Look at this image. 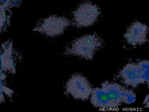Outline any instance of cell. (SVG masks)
<instances>
[{"instance_id": "obj_14", "label": "cell", "mask_w": 149, "mask_h": 112, "mask_svg": "<svg viewBox=\"0 0 149 112\" xmlns=\"http://www.w3.org/2000/svg\"><path fill=\"white\" fill-rule=\"evenodd\" d=\"M20 3V0H12V6H16L19 5Z\"/></svg>"}, {"instance_id": "obj_4", "label": "cell", "mask_w": 149, "mask_h": 112, "mask_svg": "<svg viewBox=\"0 0 149 112\" xmlns=\"http://www.w3.org/2000/svg\"><path fill=\"white\" fill-rule=\"evenodd\" d=\"M92 90L88 80L80 74H73L65 85V93L75 99H87L91 96Z\"/></svg>"}, {"instance_id": "obj_7", "label": "cell", "mask_w": 149, "mask_h": 112, "mask_svg": "<svg viewBox=\"0 0 149 112\" xmlns=\"http://www.w3.org/2000/svg\"><path fill=\"white\" fill-rule=\"evenodd\" d=\"M12 40L2 43L0 49V69L12 74L16 72V60Z\"/></svg>"}, {"instance_id": "obj_8", "label": "cell", "mask_w": 149, "mask_h": 112, "mask_svg": "<svg viewBox=\"0 0 149 112\" xmlns=\"http://www.w3.org/2000/svg\"><path fill=\"white\" fill-rule=\"evenodd\" d=\"M147 32L148 27L146 24L139 22H134L128 27L124 37L129 44L139 45L147 41Z\"/></svg>"}, {"instance_id": "obj_11", "label": "cell", "mask_w": 149, "mask_h": 112, "mask_svg": "<svg viewBox=\"0 0 149 112\" xmlns=\"http://www.w3.org/2000/svg\"><path fill=\"white\" fill-rule=\"evenodd\" d=\"M1 88L3 92V93L6 94L9 97H12L13 94V90L9 89L8 87H7L6 85H5L3 83L1 85Z\"/></svg>"}, {"instance_id": "obj_12", "label": "cell", "mask_w": 149, "mask_h": 112, "mask_svg": "<svg viewBox=\"0 0 149 112\" xmlns=\"http://www.w3.org/2000/svg\"><path fill=\"white\" fill-rule=\"evenodd\" d=\"M6 78V75L5 72L0 69V84L3 83V82L5 80Z\"/></svg>"}, {"instance_id": "obj_9", "label": "cell", "mask_w": 149, "mask_h": 112, "mask_svg": "<svg viewBox=\"0 0 149 112\" xmlns=\"http://www.w3.org/2000/svg\"><path fill=\"white\" fill-rule=\"evenodd\" d=\"M90 100L91 104L97 107L102 108H116L107 93L102 88L93 89Z\"/></svg>"}, {"instance_id": "obj_1", "label": "cell", "mask_w": 149, "mask_h": 112, "mask_svg": "<svg viewBox=\"0 0 149 112\" xmlns=\"http://www.w3.org/2000/svg\"><path fill=\"white\" fill-rule=\"evenodd\" d=\"M102 45V40L98 35L87 34L74 40L66 47L65 54L92 60L94 53Z\"/></svg>"}, {"instance_id": "obj_13", "label": "cell", "mask_w": 149, "mask_h": 112, "mask_svg": "<svg viewBox=\"0 0 149 112\" xmlns=\"http://www.w3.org/2000/svg\"><path fill=\"white\" fill-rule=\"evenodd\" d=\"M3 84V83H2ZM2 84H0V103H3L5 102V97H4V93L1 88Z\"/></svg>"}, {"instance_id": "obj_10", "label": "cell", "mask_w": 149, "mask_h": 112, "mask_svg": "<svg viewBox=\"0 0 149 112\" xmlns=\"http://www.w3.org/2000/svg\"><path fill=\"white\" fill-rule=\"evenodd\" d=\"M11 8L0 4V33L5 31L10 23Z\"/></svg>"}, {"instance_id": "obj_2", "label": "cell", "mask_w": 149, "mask_h": 112, "mask_svg": "<svg viewBox=\"0 0 149 112\" xmlns=\"http://www.w3.org/2000/svg\"><path fill=\"white\" fill-rule=\"evenodd\" d=\"M100 14L99 8L96 5L88 1L84 2L73 11L72 23L79 28L90 26L97 21Z\"/></svg>"}, {"instance_id": "obj_5", "label": "cell", "mask_w": 149, "mask_h": 112, "mask_svg": "<svg viewBox=\"0 0 149 112\" xmlns=\"http://www.w3.org/2000/svg\"><path fill=\"white\" fill-rule=\"evenodd\" d=\"M101 88L107 93L116 108L122 103L130 104L136 100V94L131 90L126 89L116 83L104 82Z\"/></svg>"}, {"instance_id": "obj_3", "label": "cell", "mask_w": 149, "mask_h": 112, "mask_svg": "<svg viewBox=\"0 0 149 112\" xmlns=\"http://www.w3.org/2000/svg\"><path fill=\"white\" fill-rule=\"evenodd\" d=\"M70 24V21L64 16L52 15L40 20L33 30L54 37L63 34Z\"/></svg>"}, {"instance_id": "obj_6", "label": "cell", "mask_w": 149, "mask_h": 112, "mask_svg": "<svg viewBox=\"0 0 149 112\" xmlns=\"http://www.w3.org/2000/svg\"><path fill=\"white\" fill-rule=\"evenodd\" d=\"M119 75L125 84L133 87L146 81V71L141 62L137 64H127L121 70Z\"/></svg>"}]
</instances>
